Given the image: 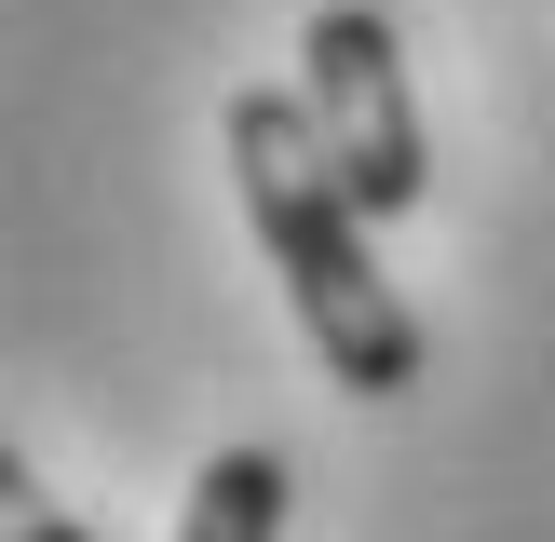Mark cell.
I'll use <instances>...</instances> for the list:
<instances>
[{
    "label": "cell",
    "instance_id": "cell-1",
    "mask_svg": "<svg viewBox=\"0 0 555 542\" xmlns=\"http://www.w3.org/2000/svg\"><path fill=\"white\" fill-rule=\"evenodd\" d=\"M231 190H244V217H258V258L285 271V298H298V325H312V352H325V379L339 393H406L421 379V312L393 298V271H379V217L339 190V163H325V136H312V108L298 95H271V81H244L231 95Z\"/></svg>",
    "mask_w": 555,
    "mask_h": 542
},
{
    "label": "cell",
    "instance_id": "cell-2",
    "mask_svg": "<svg viewBox=\"0 0 555 542\" xmlns=\"http://www.w3.org/2000/svg\"><path fill=\"white\" fill-rule=\"evenodd\" d=\"M298 108H312L325 163L366 217H421L434 204V136H421V95H406V41L379 0H325L298 27Z\"/></svg>",
    "mask_w": 555,
    "mask_h": 542
},
{
    "label": "cell",
    "instance_id": "cell-3",
    "mask_svg": "<svg viewBox=\"0 0 555 542\" xmlns=\"http://www.w3.org/2000/svg\"><path fill=\"white\" fill-rule=\"evenodd\" d=\"M177 542H285V461L271 448H217L190 475V529Z\"/></svg>",
    "mask_w": 555,
    "mask_h": 542
},
{
    "label": "cell",
    "instance_id": "cell-4",
    "mask_svg": "<svg viewBox=\"0 0 555 542\" xmlns=\"http://www.w3.org/2000/svg\"><path fill=\"white\" fill-rule=\"evenodd\" d=\"M14 542H95V529H81V515H54V502H41V488H27V475H14Z\"/></svg>",
    "mask_w": 555,
    "mask_h": 542
}]
</instances>
